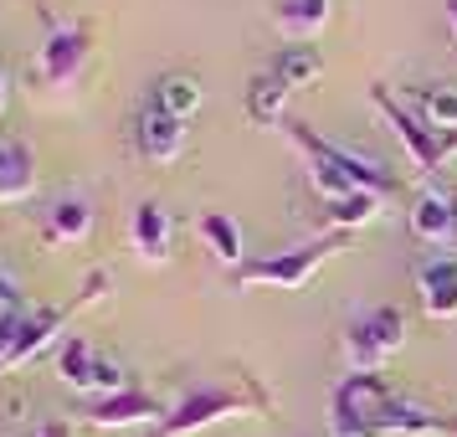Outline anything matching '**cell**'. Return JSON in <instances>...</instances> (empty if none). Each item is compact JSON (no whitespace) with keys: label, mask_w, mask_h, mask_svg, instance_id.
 <instances>
[{"label":"cell","mask_w":457,"mask_h":437,"mask_svg":"<svg viewBox=\"0 0 457 437\" xmlns=\"http://www.w3.org/2000/svg\"><path fill=\"white\" fill-rule=\"evenodd\" d=\"M268 72L288 88V93H298V88H313L324 78V57H319L313 46H288V52H278V63H272Z\"/></svg>","instance_id":"cell-16"},{"label":"cell","mask_w":457,"mask_h":437,"mask_svg":"<svg viewBox=\"0 0 457 437\" xmlns=\"http://www.w3.org/2000/svg\"><path fill=\"white\" fill-rule=\"evenodd\" d=\"M93 427H134V422H160V401L145 391H113L87 412Z\"/></svg>","instance_id":"cell-11"},{"label":"cell","mask_w":457,"mask_h":437,"mask_svg":"<svg viewBox=\"0 0 457 437\" xmlns=\"http://www.w3.org/2000/svg\"><path fill=\"white\" fill-rule=\"evenodd\" d=\"M375 108L386 113V124H391V134L406 145V155H411L421 170H436V165H447L457 155V134H436L421 113H416L406 98H395L391 88H375Z\"/></svg>","instance_id":"cell-2"},{"label":"cell","mask_w":457,"mask_h":437,"mask_svg":"<svg viewBox=\"0 0 457 437\" xmlns=\"http://www.w3.org/2000/svg\"><path fill=\"white\" fill-rule=\"evenodd\" d=\"M42 222L52 231V242H87V231H93V201H87L83 190H62V196H52L42 206Z\"/></svg>","instance_id":"cell-8"},{"label":"cell","mask_w":457,"mask_h":437,"mask_svg":"<svg viewBox=\"0 0 457 437\" xmlns=\"http://www.w3.org/2000/svg\"><path fill=\"white\" fill-rule=\"evenodd\" d=\"M380 206H386V196L354 190V196H345V201H329V206H324V222H329V231H350V227H360V222L380 216Z\"/></svg>","instance_id":"cell-20"},{"label":"cell","mask_w":457,"mask_h":437,"mask_svg":"<svg viewBox=\"0 0 457 437\" xmlns=\"http://www.w3.org/2000/svg\"><path fill=\"white\" fill-rule=\"evenodd\" d=\"M411 231L421 242H457V201L447 190H421L411 206Z\"/></svg>","instance_id":"cell-9"},{"label":"cell","mask_w":457,"mask_h":437,"mask_svg":"<svg viewBox=\"0 0 457 437\" xmlns=\"http://www.w3.org/2000/svg\"><path fill=\"white\" fill-rule=\"evenodd\" d=\"M62 319H67V309H42V314H31V319H26V334H21V345H16V360H11V366H26V360H31V355L42 350L46 340H52V334L62 330Z\"/></svg>","instance_id":"cell-22"},{"label":"cell","mask_w":457,"mask_h":437,"mask_svg":"<svg viewBox=\"0 0 457 437\" xmlns=\"http://www.w3.org/2000/svg\"><path fill=\"white\" fill-rule=\"evenodd\" d=\"M87 52H93V31H87V26H52L42 52H37V67H42V78L52 88H67L83 72Z\"/></svg>","instance_id":"cell-6"},{"label":"cell","mask_w":457,"mask_h":437,"mask_svg":"<svg viewBox=\"0 0 457 437\" xmlns=\"http://www.w3.org/2000/svg\"><path fill=\"white\" fill-rule=\"evenodd\" d=\"M293 93L272 72H257L252 78V88H247V113H252V124H262V129H272V124H283V104H288Z\"/></svg>","instance_id":"cell-18"},{"label":"cell","mask_w":457,"mask_h":437,"mask_svg":"<svg viewBox=\"0 0 457 437\" xmlns=\"http://www.w3.org/2000/svg\"><path fill=\"white\" fill-rule=\"evenodd\" d=\"M354 237L345 231H329V237H313L303 248H288V252H272V257H257V263H242V283H262V289H303L319 263L334 257V252H345Z\"/></svg>","instance_id":"cell-1"},{"label":"cell","mask_w":457,"mask_h":437,"mask_svg":"<svg viewBox=\"0 0 457 437\" xmlns=\"http://www.w3.org/2000/svg\"><path fill=\"white\" fill-rule=\"evenodd\" d=\"M447 31H453V42H457V0H447Z\"/></svg>","instance_id":"cell-28"},{"label":"cell","mask_w":457,"mask_h":437,"mask_svg":"<svg viewBox=\"0 0 457 437\" xmlns=\"http://www.w3.org/2000/svg\"><path fill=\"white\" fill-rule=\"evenodd\" d=\"M139 149H145L149 160H175V155L186 149V124L170 119L160 104H149L145 113H139Z\"/></svg>","instance_id":"cell-10"},{"label":"cell","mask_w":457,"mask_h":437,"mask_svg":"<svg viewBox=\"0 0 457 437\" xmlns=\"http://www.w3.org/2000/svg\"><path fill=\"white\" fill-rule=\"evenodd\" d=\"M26 319L31 314H21V309H0V371H11L16 345H21V334H26Z\"/></svg>","instance_id":"cell-24"},{"label":"cell","mask_w":457,"mask_h":437,"mask_svg":"<svg viewBox=\"0 0 457 437\" xmlns=\"http://www.w3.org/2000/svg\"><path fill=\"white\" fill-rule=\"evenodd\" d=\"M57 375H62L72 391H98V381H104V355L93 350L87 340H67L62 350H57Z\"/></svg>","instance_id":"cell-15"},{"label":"cell","mask_w":457,"mask_h":437,"mask_svg":"<svg viewBox=\"0 0 457 437\" xmlns=\"http://www.w3.org/2000/svg\"><path fill=\"white\" fill-rule=\"evenodd\" d=\"M21 304V293H16V283H5V273H0V309H16Z\"/></svg>","instance_id":"cell-25"},{"label":"cell","mask_w":457,"mask_h":437,"mask_svg":"<svg viewBox=\"0 0 457 437\" xmlns=\"http://www.w3.org/2000/svg\"><path fill=\"white\" fill-rule=\"evenodd\" d=\"M5 104H11V72L0 67V113H5Z\"/></svg>","instance_id":"cell-27"},{"label":"cell","mask_w":457,"mask_h":437,"mask_svg":"<svg viewBox=\"0 0 457 437\" xmlns=\"http://www.w3.org/2000/svg\"><path fill=\"white\" fill-rule=\"evenodd\" d=\"M26 437H67L62 422H46V427H37V433H26Z\"/></svg>","instance_id":"cell-26"},{"label":"cell","mask_w":457,"mask_h":437,"mask_svg":"<svg viewBox=\"0 0 457 437\" xmlns=\"http://www.w3.org/2000/svg\"><path fill=\"white\" fill-rule=\"evenodd\" d=\"M427 433H447V422L432 416L421 401H406V396H391L370 422V437H427Z\"/></svg>","instance_id":"cell-7"},{"label":"cell","mask_w":457,"mask_h":437,"mask_svg":"<svg viewBox=\"0 0 457 437\" xmlns=\"http://www.w3.org/2000/svg\"><path fill=\"white\" fill-rule=\"evenodd\" d=\"M37 190V160L21 139H0V201H26Z\"/></svg>","instance_id":"cell-12"},{"label":"cell","mask_w":457,"mask_h":437,"mask_svg":"<svg viewBox=\"0 0 457 437\" xmlns=\"http://www.w3.org/2000/svg\"><path fill=\"white\" fill-rule=\"evenodd\" d=\"M416 104H421L416 113H421L436 134H457V88L432 83V88H421V93H416Z\"/></svg>","instance_id":"cell-21"},{"label":"cell","mask_w":457,"mask_h":437,"mask_svg":"<svg viewBox=\"0 0 457 437\" xmlns=\"http://www.w3.org/2000/svg\"><path fill=\"white\" fill-rule=\"evenodd\" d=\"M416 289H421L427 314H436V319H453V314H457V263H447V257L427 263V268H421V278H416Z\"/></svg>","instance_id":"cell-13"},{"label":"cell","mask_w":457,"mask_h":437,"mask_svg":"<svg viewBox=\"0 0 457 437\" xmlns=\"http://www.w3.org/2000/svg\"><path fill=\"white\" fill-rule=\"evenodd\" d=\"M329 11H334V0H278L272 21L283 26L288 37H313V31H324Z\"/></svg>","instance_id":"cell-17"},{"label":"cell","mask_w":457,"mask_h":437,"mask_svg":"<svg viewBox=\"0 0 457 437\" xmlns=\"http://www.w3.org/2000/svg\"><path fill=\"white\" fill-rule=\"evenodd\" d=\"M401 345H406V314L401 309H370L345 330V360L354 366V375H375V366Z\"/></svg>","instance_id":"cell-3"},{"label":"cell","mask_w":457,"mask_h":437,"mask_svg":"<svg viewBox=\"0 0 457 437\" xmlns=\"http://www.w3.org/2000/svg\"><path fill=\"white\" fill-rule=\"evenodd\" d=\"M386 401L391 391L380 386V375H350L334 391V437H370V422Z\"/></svg>","instance_id":"cell-4"},{"label":"cell","mask_w":457,"mask_h":437,"mask_svg":"<svg viewBox=\"0 0 457 437\" xmlns=\"http://www.w3.org/2000/svg\"><path fill=\"white\" fill-rule=\"evenodd\" d=\"M447 433H453V437H457V422H447Z\"/></svg>","instance_id":"cell-29"},{"label":"cell","mask_w":457,"mask_h":437,"mask_svg":"<svg viewBox=\"0 0 457 437\" xmlns=\"http://www.w3.org/2000/svg\"><path fill=\"white\" fill-rule=\"evenodd\" d=\"M154 104L165 108L170 119H180V124H186L190 113H201V83H190V78H165Z\"/></svg>","instance_id":"cell-23"},{"label":"cell","mask_w":457,"mask_h":437,"mask_svg":"<svg viewBox=\"0 0 457 437\" xmlns=\"http://www.w3.org/2000/svg\"><path fill=\"white\" fill-rule=\"evenodd\" d=\"M195 227H201V242H206L221 263H237V268H242V227L231 222L227 211H206Z\"/></svg>","instance_id":"cell-19"},{"label":"cell","mask_w":457,"mask_h":437,"mask_svg":"<svg viewBox=\"0 0 457 437\" xmlns=\"http://www.w3.org/2000/svg\"><path fill=\"white\" fill-rule=\"evenodd\" d=\"M170 211L160 201H145V206L134 211V248L145 263H165L170 257Z\"/></svg>","instance_id":"cell-14"},{"label":"cell","mask_w":457,"mask_h":437,"mask_svg":"<svg viewBox=\"0 0 457 437\" xmlns=\"http://www.w3.org/2000/svg\"><path fill=\"white\" fill-rule=\"evenodd\" d=\"M242 407H247V401L237 391H190L186 401L170 407V416L154 422L149 437H190V433H201V427H211V422H221V416L242 412Z\"/></svg>","instance_id":"cell-5"}]
</instances>
